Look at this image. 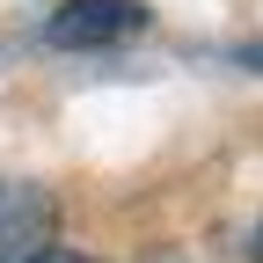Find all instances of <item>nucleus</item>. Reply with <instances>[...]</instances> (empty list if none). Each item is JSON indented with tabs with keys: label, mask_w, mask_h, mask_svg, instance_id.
Returning a JSON list of instances; mask_svg holds the SVG:
<instances>
[{
	"label": "nucleus",
	"mask_w": 263,
	"mask_h": 263,
	"mask_svg": "<svg viewBox=\"0 0 263 263\" xmlns=\"http://www.w3.org/2000/svg\"><path fill=\"white\" fill-rule=\"evenodd\" d=\"M59 249V197L44 183L0 176V263H44Z\"/></svg>",
	"instance_id": "nucleus-1"
},
{
	"label": "nucleus",
	"mask_w": 263,
	"mask_h": 263,
	"mask_svg": "<svg viewBox=\"0 0 263 263\" xmlns=\"http://www.w3.org/2000/svg\"><path fill=\"white\" fill-rule=\"evenodd\" d=\"M132 29H146V8H139V0H66L44 37L59 51H95V44L132 37Z\"/></svg>",
	"instance_id": "nucleus-2"
},
{
	"label": "nucleus",
	"mask_w": 263,
	"mask_h": 263,
	"mask_svg": "<svg viewBox=\"0 0 263 263\" xmlns=\"http://www.w3.org/2000/svg\"><path fill=\"white\" fill-rule=\"evenodd\" d=\"M44 263H88V256H59V249H51V256H44Z\"/></svg>",
	"instance_id": "nucleus-3"
},
{
	"label": "nucleus",
	"mask_w": 263,
	"mask_h": 263,
	"mask_svg": "<svg viewBox=\"0 0 263 263\" xmlns=\"http://www.w3.org/2000/svg\"><path fill=\"white\" fill-rule=\"evenodd\" d=\"M256 263H263V227H256Z\"/></svg>",
	"instance_id": "nucleus-4"
}]
</instances>
